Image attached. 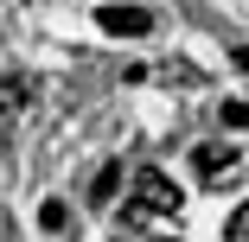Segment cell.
Here are the masks:
<instances>
[{
	"label": "cell",
	"instance_id": "obj_1",
	"mask_svg": "<svg viewBox=\"0 0 249 242\" xmlns=\"http://www.w3.org/2000/svg\"><path fill=\"white\" fill-rule=\"evenodd\" d=\"M185 198H179V185L166 178V172H154L147 166L141 178H134V204H128V223H141V217H173Z\"/></svg>",
	"mask_w": 249,
	"mask_h": 242
},
{
	"label": "cell",
	"instance_id": "obj_8",
	"mask_svg": "<svg viewBox=\"0 0 249 242\" xmlns=\"http://www.w3.org/2000/svg\"><path fill=\"white\" fill-rule=\"evenodd\" d=\"M224 121L230 128H249V102H224Z\"/></svg>",
	"mask_w": 249,
	"mask_h": 242
},
{
	"label": "cell",
	"instance_id": "obj_7",
	"mask_svg": "<svg viewBox=\"0 0 249 242\" xmlns=\"http://www.w3.org/2000/svg\"><path fill=\"white\" fill-rule=\"evenodd\" d=\"M230 242H249V204H236V217H230Z\"/></svg>",
	"mask_w": 249,
	"mask_h": 242
},
{
	"label": "cell",
	"instance_id": "obj_3",
	"mask_svg": "<svg viewBox=\"0 0 249 242\" xmlns=\"http://www.w3.org/2000/svg\"><path fill=\"white\" fill-rule=\"evenodd\" d=\"M230 166H236V147H224V140H198V147H192V172L198 178H230Z\"/></svg>",
	"mask_w": 249,
	"mask_h": 242
},
{
	"label": "cell",
	"instance_id": "obj_9",
	"mask_svg": "<svg viewBox=\"0 0 249 242\" xmlns=\"http://www.w3.org/2000/svg\"><path fill=\"white\" fill-rule=\"evenodd\" d=\"M230 64H236V70L249 77V45H236V51H230Z\"/></svg>",
	"mask_w": 249,
	"mask_h": 242
},
{
	"label": "cell",
	"instance_id": "obj_6",
	"mask_svg": "<svg viewBox=\"0 0 249 242\" xmlns=\"http://www.w3.org/2000/svg\"><path fill=\"white\" fill-rule=\"evenodd\" d=\"M38 223L58 236V229H64V204H58V198H45V204H38Z\"/></svg>",
	"mask_w": 249,
	"mask_h": 242
},
{
	"label": "cell",
	"instance_id": "obj_4",
	"mask_svg": "<svg viewBox=\"0 0 249 242\" xmlns=\"http://www.w3.org/2000/svg\"><path fill=\"white\" fill-rule=\"evenodd\" d=\"M32 96H38V83H32L26 70H13V77H0V128H7V121H19V109L32 102Z\"/></svg>",
	"mask_w": 249,
	"mask_h": 242
},
{
	"label": "cell",
	"instance_id": "obj_2",
	"mask_svg": "<svg viewBox=\"0 0 249 242\" xmlns=\"http://www.w3.org/2000/svg\"><path fill=\"white\" fill-rule=\"evenodd\" d=\"M96 26H103L109 38H147V32H154V13H147V7H128V0H109V7L96 13Z\"/></svg>",
	"mask_w": 249,
	"mask_h": 242
},
{
	"label": "cell",
	"instance_id": "obj_10",
	"mask_svg": "<svg viewBox=\"0 0 249 242\" xmlns=\"http://www.w3.org/2000/svg\"><path fill=\"white\" fill-rule=\"evenodd\" d=\"M154 242H166V236H154Z\"/></svg>",
	"mask_w": 249,
	"mask_h": 242
},
{
	"label": "cell",
	"instance_id": "obj_5",
	"mask_svg": "<svg viewBox=\"0 0 249 242\" xmlns=\"http://www.w3.org/2000/svg\"><path fill=\"white\" fill-rule=\"evenodd\" d=\"M115 191H122V166H96L89 172V204H109Z\"/></svg>",
	"mask_w": 249,
	"mask_h": 242
}]
</instances>
